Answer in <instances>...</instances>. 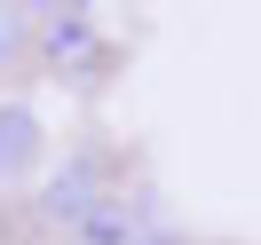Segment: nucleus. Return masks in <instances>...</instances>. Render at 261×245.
<instances>
[{
  "label": "nucleus",
  "instance_id": "obj_1",
  "mask_svg": "<svg viewBox=\"0 0 261 245\" xmlns=\"http://www.w3.org/2000/svg\"><path fill=\"white\" fill-rule=\"evenodd\" d=\"M48 222L64 229V237H80V245H143V222H135V206L119 198V182H111V166H71L64 182L48 190Z\"/></svg>",
  "mask_w": 261,
  "mask_h": 245
},
{
  "label": "nucleus",
  "instance_id": "obj_2",
  "mask_svg": "<svg viewBox=\"0 0 261 245\" xmlns=\"http://www.w3.org/2000/svg\"><path fill=\"white\" fill-rule=\"evenodd\" d=\"M40 56H48L56 71H80V64H95V56H103L95 16H87V8H48V16H40Z\"/></svg>",
  "mask_w": 261,
  "mask_h": 245
},
{
  "label": "nucleus",
  "instance_id": "obj_3",
  "mask_svg": "<svg viewBox=\"0 0 261 245\" xmlns=\"http://www.w3.org/2000/svg\"><path fill=\"white\" fill-rule=\"evenodd\" d=\"M40 150H48L40 119L24 111V103H0V182H24V174L40 166Z\"/></svg>",
  "mask_w": 261,
  "mask_h": 245
},
{
  "label": "nucleus",
  "instance_id": "obj_4",
  "mask_svg": "<svg viewBox=\"0 0 261 245\" xmlns=\"http://www.w3.org/2000/svg\"><path fill=\"white\" fill-rule=\"evenodd\" d=\"M40 16H24V8H0V64H16L24 48H40V32H32Z\"/></svg>",
  "mask_w": 261,
  "mask_h": 245
}]
</instances>
